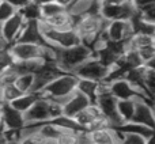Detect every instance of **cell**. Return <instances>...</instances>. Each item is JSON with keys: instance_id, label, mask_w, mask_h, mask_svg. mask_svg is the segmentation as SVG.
<instances>
[{"instance_id": "44dd1931", "label": "cell", "mask_w": 155, "mask_h": 144, "mask_svg": "<svg viewBox=\"0 0 155 144\" xmlns=\"http://www.w3.org/2000/svg\"><path fill=\"white\" fill-rule=\"evenodd\" d=\"M150 45H155V35L143 34V33H134L131 38L125 42V48L134 49V51H139Z\"/></svg>"}, {"instance_id": "7bdbcfd3", "label": "cell", "mask_w": 155, "mask_h": 144, "mask_svg": "<svg viewBox=\"0 0 155 144\" xmlns=\"http://www.w3.org/2000/svg\"><path fill=\"white\" fill-rule=\"evenodd\" d=\"M7 143V140H5L4 135H3V132H0V144H5Z\"/></svg>"}, {"instance_id": "b9f144b4", "label": "cell", "mask_w": 155, "mask_h": 144, "mask_svg": "<svg viewBox=\"0 0 155 144\" xmlns=\"http://www.w3.org/2000/svg\"><path fill=\"white\" fill-rule=\"evenodd\" d=\"M33 3H35V4H38V5H42V4H46V3H49V2H53V0H31Z\"/></svg>"}, {"instance_id": "4dcf8cb0", "label": "cell", "mask_w": 155, "mask_h": 144, "mask_svg": "<svg viewBox=\"0 0 155 144\" xmlns=\"http://www.w3.org/2000/svg\"><path fill=\"white\" fill-rule=\"evenodd\" d=\"M18 75L19 74H18V71H16V68H15V65L14 64L11 65V67H8L7 70L2 71L0 72V87L14 83Z\"/></svg>"}, {"instance_id": "7c38bea8", "label": "cell", "mask_w": 155, "mask_h": 144, "mask_svg": "<svg viewBox=\"0 0 155 144\" xmlns=\"http://www.w3.org/2000/svg\"><path fill=\"white\" fill-rule=\"evenodd\" d=\"M109 84V91L116 99H134L136 97H143V98L150 99L148 97H146L142 91H139L129 80H127L125 77L121 79H116L107 83ZM153 101V99H151Z\"/></svg>"}, {"instance_id": "8fae6325", "label": "cell", "mask_w": 155, "mask_h": 144, "mask_svg": "<svg viewBox=\"0 0 155 144\" xmlns=\"http://www.w3.org/2000/svg\"><path fill=\"white\" fill-rule=\"evenodd\" d=\"M0 123H2V132L4 131H19L25 126L23 113L14 109L10 103H3L0 110Z\"/></svg>"}, {"instance_id": "ee69618b", "label": "cell", "mask_w": 155, "mask_h": 144, "mask_svg": "<svg viewBox=\"0 0 155 144\" xmlns=\"http://www.w3.org/2000/svg\"><path fill=\"white\" fill-rule=\"evenodd\" d=\"M44 144H59V143H57L56 140H46V142L44 143Z\"/></svg>"}, {"instance_id": "d590c367", "label": "cell", "mask_w": 155, "mask_h": 144, "mask_svg": "<svg viewBox=\"0 0 155 144\" xmlns=\"http://www.w3.org/2000/svg\"><path fill=\"white\" fill-rule=\"evenodd\" d=\"M14 63H15V61H14V59H12V56H11L8 48L0 51V72L7 70V68L11 67Z\"/></svg>"}, {"instance_id": "603a6c76", "label": "cell", "mask_w": 155, "mask_h": 144, "mask_svg": "<svg viewBox=\"0 0 155 144\" xmlns=\"http://www.w3.org/2000/svg\"><path fill=\"white\" fill-rule=\"evenodd\" d=\"M76 90H79L80 93L84 94L91 102H94L97 95H98L99 82H94V80H88V79H79V77H78Z\"/></svg>"}, {"instance_id": "1f68e13d", "label": "cell", "mask_w": 155, "mask_h": 144, "mask_svg": "<svg viewBox=\"0 0 155 144\" xmlns=\"http://www.w3.org/2000/svg\"><path fill=\"white\" fill-rule=\"evenodd\" d=\"M137 53H139L140 60H142L143 64H148V63L155 61V45H150V46L139 49Z\"/></svg>"}, {"instance_id": "ac0fdd59", "label": "cell", "mask_w": 155, "mask_h": 144, "mask_svg": "<svg viewBox=\"0 0 155 144\" xmlns=\"http://www.w3.org/2000/svg\"><path fill=\"white\" fill-rule=\"evenodd\" d=\"M45 25H48L49 27L56 30H67V29H72L76 23V19L74 18L72 15H70L67 10L63 11V12H59L56 15L51 16V18L46 19H41Z\"/></svg>"}, {"instance_id": "e0dca14e", "label": "cell", "mask_w": 155, "mask_h": 144, "mask_svg": "<svg viewBox=\"0 0 155 144\" xmlns=\"http://www.w3.org/2000/svg\"><path fill=\"white\" fill-rule=\"evenodd\" d=\"M88 133L93 144H120V132L112 126L90 131Z\"/></svg>"}, {"instance_id": "5b68a950", "label": "cell", "mask_w": 155, "mask_h": 144, "mask_svg": "<svg viewBox=\"0 0 155 144\" xmlns=\"http://www.w3.org/2000/svg\"><path fill=\"white\" fill-rule=\"evenodd\" d=\"M14 61H27V60L44 59L48 63L54 64V49L48 48L40 44H29V42H14L8 46Z\"/></svg>"}, {"instance_id": "6da1fadb", "label": "cell", "mask_w": 155, "mask_h": 144, "mask_svg": "<svg viewBox=\"0 0 155 144\" xmlns=\"http://www.w3.org/2000/svg\"><path fill=\"white\" fill-rule=\"evenodd\" d=\"M93 56V51L83 44L71 48H59L54 49V65L59 71L72 74L80 64Z\"/></svg>"}, {"instance_id": "9c48e42d", "label": "cell", "mask_w": 155, "mask_h": 144, "mask_svg": "<svg viewBox=\"0 0 155 144\" xmlns=\"http://www.w3.org/2000/svg\"><path fill=\"white\" fill-rule=\"evenodd\" d=\"M99 14L107 22L127 21V19H132L136 15V5L134 2H125L121 4H102Z\"/></svg>"}, {"instance_id": "f546056e", "label": "cell", "mask_w": 155, "mask_h": 144, "mask_svg": "<svg viewBox=\"0 0 155 144\" xmlns=\"http://www.w3.org/2000/svg\"><path fill=\"white\" fill-rule=\"evenodd\" d=\"M45 142H46V139L38 132V129H37V131H34V132L22 135L18 144H44Z\"/></svg>"}, {"instance_id": "74e56055", "label": "cell", "mask_w": 155, "mask_h": 144, "mask_svg": "<svg viewBox=\"0 0 155 144\" xmlns=\"http://www.w3.org/2000/svg\"><path fill=\"white\" fill-rule=\"evenodd\" d=\"M4 2L10 3V4L12 5V7L15 8L16 11H19L21 8H23L29 2H31V0H4Z\"/></svg>"}, {"instance_id": "30bf717a", "label": "cell", "mask_w": 155, "mask_h": 144, "mask_svg": "<svg viewBox=\"0 0 155 144\" xmlns=\"http://www.w3.org/2000/svg\"><path fill=\"white\" fill-rule=\"evenodd\" d=\"M134 101L135 109L131 121L155 129V114L153 109V101L143 98V97H136V98H134Z\"/></svg>"}, {"instance_id": "52a82bcc", "label": "cell", "mask_w": 155, "mask_h": 144, "mask_svg": "<svg viewBox=\"0 0 155 144\" xmlns=\"http://www.w3.org/2000/svg\"><path fill=\"white\" fill-rule=\"evenodd\" d=\"M104 33H105V37H106L107 42L125 44L131 38V35L135 33L132 19L107 22L106 29H105Z\"/></svg>"}, {"instance_id": "4fadbf2b", "label": "cell", "mask_w": 155, "mask_h": 144, "mask_svg": "<svg viewBox=\"0 0 155 144\" xmlns=\"http://www.w3.org/2000/svg\"><path fill=\"white\" fill-rule=\"evenodd\" d=\"M25 23H26V21H25V18L22 16V14L19 11H16L11 18H8L7 21H4L2 23V37L4 38V41L8 45L14 44L18 40Z\"/></svg>"}, {"instance_id": "d4e9b609", "label": "cell", "mask_w": 155, "mask_h": 144, "mask_svg": "<svg viewBox=\"0 0 155 144\" xmlns=\"http://www.w3.org/2000/svg\"><path fill=\"white\" fill-rule=\"evenodd\" d=\"M14 84L16 86L22 94L33 93V87H34V74H19L16 76Z\"/></svg>"}, {"instance_id": "d6a6232c", "label": "cell", "mask_w": 155, "mask_h": 144, "mask_svg": "<svg viewBox=\"0 0 155 144\" xmlns=\"http://www.w3.org/2000/svg\"><path fill=\"white\" fill-rule=\"evenodd\" d=\"M56 142L59 144H78V131H63Z\"/></svg>"}, {"instance_id": "60d3db41", "label": "cell", "mask_w": 155, "mask_h": 144, "mask_svg": "<svg viewBox=\"0 0 155 144\" xmlns=\"http://www.w3.org/2000/svg\"><path fill=\"white\" fill-rule=\"evenodd\" d=\"M8 46H10V45H8V44L4 41V38H3V37H0V51H3V49L8 48Z\"/></svg>"}, {"instance_id": "ffe728a7", "label": "cell", "mask_w": 155, "mask_h": 144, "mask_svg": "<svg viewBox=\"0 0 155 144\" xmlns=\"http://www.w3.org/2000/svg\"><path fill=\"white\" fill-rule=\"evenodd\" d=\"M116 131L120 132V133H134V135H139V136H143L144 139H148L150 136L155 135V131L153 128H148V126H144L142 124H136L132 123V121H128V123H123L121 125L116 126Z\"/></svg>"}, {"instance_id": "7a4b0ae2", "label": "cell", "mask_w": 155, "mask_h": 144, "mask_svg": "<svg viewBox=\"0 0 155 144\" xmlns=\"http://www.w3.org/2000/svg\"><path fill=\"white\" fill-rule=\"evenodd\" d=\"M107 21L101 14H93V15L82 16L76 21L74 29L79 34L82 44L88 48H93L95 41L99 38V34L106 29Z\"/></svg>"}, {"instance_id": "2e32d148", "label": "cell", "mask_w": 155, "mask_h": 144, "mask_svg": "<svg viewBox=\"0 0 155 144\" xmlns=\"http://www.w3.org/2000/svg\"><path fill=\"white\" fill-rule=\"evenodd\" d=\"M16 41H18V42H29V44H40V45H45L44 37L40 31L38 21H26V23H25L23 29H22L21 34H19V37H18Z\"/></svg>"}, {"instance_id": "4316f807", "label": "cell", "mask_w": 155, "mask_h": 144, "mask_svg": "<svg viewBox=\"0 0 155 144\" xmlns=\"http://www.w3.org/2000/svg\"><path fill=\"white\" fill-rule=\"evenodd\" d=\"M19 12L22 14L25 21H40L41 19L40 5L33 3V2H29L23 8L19 10Z\"/></svg>"}, {"instance_id": "f35d334b", "label": "cell", "mask_w": 155, "mask_h": 144, "mask_svg": "<svg viewBox=\"0 0 155 144\" xmlns=\"http://www.w3.org/2000/svg\"><path fill=\"white\" fill-rule=\"evenodd\" d=\"M53 2H56L59 5H61L63 8H65V10H67V8L74 3V0H53Z\"/></svg>"}, {"instance_id": "f1b7e54d", "label": "cell", "mask_w": 155, "mask_h": 144, "mask_svg": "<svg viewBox=\"0 0 155 144\" xmlns=\"http://www.w3.org/2000/svg\"><path fill=\"white\" fill-rule=\"evenodd\" d=\"M40 11H41V19H46V18H51V16L56 15V14H59V12L65 11V8L59 5L56 2H49V3H46V4L40 5Z\"/></svg>"}, {"instance_id": "7402d4cb", "label": "cell", "mask_w": 155, "mask_h": 144, "mask_svg": "<svg viewBox=\"0 0 155 144\" xmlns=\"http://www.w3.org/2000/svg\"><path fill=\"white\" fill-rule=\"evenodd\" d=\"M40 97H41V95H40L38 93H26V94H21V95H19L16 99H14V101L11 102L10 105L14 107V109L18 110V112L26 113L27 110L31 107V105L34 103V102L37 101Z\"/></svg>"}, {"instance_id": "ba28073f", "label": "cell", "mask_w": 155, "mask_h": 144, "mask_svg": "<svg viewBox=\"0 0 155 144\" xmlns=\"http://www.w3.org/2000/svg\"><path fill=\"white\" fill-rule=\"evenodd\" d=\"M94 103L98 106L101 114L110 123L112 128H116V126L123 124L117 112V99L110 94V91H105V93L98 94Z\"/></svg>"}, {"instance_id": "484cf974", "label": "cell", "mask_w": 155, "mask_h": 144, "mask_svg": "<svg viewBox=\"0 0 155 144\" xmlns=\"http://www.w3.org/2000/svg\"><path fill=\"white\" fill-rule=\"evenodd\" d=\"M51 123L54 124L56 126H59V128H61L63 131H80L82 129L79 126V124L75 121V118L68 117V116H64V114L51 120Z\"/></svg>"}, {"instance_id": "d6986e66", "label": "cell", "mask_w": 155, "mask_h": 144, "mask_svg": "<svg viewBox=\"0 0 155 144\" xmlns=\"http://www.w3.org/2000/svg\"><path fill=\"white\" fill-rule=\"evenodd\" d=\"M101 112H99L98 106L95 103H90L88 106H86L82 112H79L78 114L75 116V121L79 124V126L82 129H87V126L93 123L94 120H97L98 117H101Z\"/></svg>"}, {"instance_id": "8992f818", "label": "cell", "mask_w": 155, "mask_h": 144, "mask_svg": "<svg viewBox=\"0 0 155 144\" xmlns=\"http://www.w3.org/2000/svg\"><path fill=\"white\" fill-rule=\"evenodd\" d=\"M109 70H110V67H107V65L104 64L99 59L93 56L88 60H86L83 64H80L72 74L75 75L76 77H79V79H88V80H94V82H104V80L106 79L107 74H109Z\"/></svg>"}, {"instance_id": "ab89813d", "label": "cell", "mask_w": 155, "mask_h": 144, "mask_svg": "<svg viewBox=\"0 0 155 144\" xmlns=\"http://www.w3.org/2000/svg\"><path fill=\"white\" fill-rule=\"evenodd\" d=\"M102 4H121V3H125V2H131V0H99Z\"/></svg>"}, {"instance_id": "8d00e7d4", "label": "cell", "mask_w": 155, "mask_h": 144, "mask_svg": "<svg viewBox=\"0 0 155 144\" xmlns=\"http://www.w3.org/2000/svg\"><path fill=\"white\" fill-rule=\"evenodd\" d=\"M78 144H93L88 131H86V129L78 131Z\"/></svg>"}, {"instance_id": "3957f363", "label": "cell", "mask_w": 155, "mask_h": 144, "mask_svg": "<svg viewBox=\"0 0 155 144\" xmlns=\"http://www.w3.org/2000/svg\"><path fill=\"white\" fill-rule=\"evenodd\" d=\"M76 84H78V77L75 75L68 74V72H61L51 83H48L44 87V90L40 93V95L44 97V98L53 99V101L59 102L60 105H63L65 98L76 90Z\"/></svg>"}, {"instance_id": "83f0119b", "label": "cell", "mask_w": 155, "mask_h": 144, "mask_svg": "<svg viewBox=\"0 0 155 144\" xmlns=\"http://www.w3.org/2000/svg\"><path fill=\"white\" fill-rule=\"evenodd\" d=\"M21 94L22 93L16 88V86L14 84V83L0 87V98H2L3 103H11V102L18 98Z\"/></svg>"}, {"instance_id": "836d02e7", "label": "cell", "mask_w": 155, "mask_h": 144, "mask_svg": "<svg viewBox=\"0 0 155 144\" xmlns=\"http://www.w3.org/2000/svg\"><path fill=\"white\" fill-rule=\"evenodd\" d=\"M15 12H16V10L10 3L4 2V0H0V23L7 21L8 18H11Z\"/></svg>"}, {"instance_id": "f6af8a7d", "label": "cell", "mask_w": 155, "mask_h": 144, "mask_svg": "<svg viewBox=\"0 0 155 144\" xmlns=\"http://www.w3.org/2000/svg\"><path fill=\"white\" fill-rule=\"evenodd\" d=\"M2 105H3V102L0 101V110H2ZM0 132H2V123H0Z\"/></svg>"}, {"instance_id": "277c9868", "label": "cell", "mask_w": 155, "mask_h": 144, "mask_svg": "<svg viewBox=\"0 0 155 144\" xmlns=\"http://www.w3.org/2000/svg\"><path fill=\"white\" fill-rule=\"evenodd\" d=\"M61 114H63V109L59 102L40 97L31 105V107L26 113H23V117L26 124H41L53 120V118L59 117Z\"/></svg>"}, {"instance_id": "bcb514c9", "label": "cell", "mask_w": 155, "mask_h": 144, "mask_svg": "<svg viewBox=\"0 0 155 144\" xmlns=\"http://www.w3.org/2000/svg\"><path fill=\"white\" fill-rule=\"evenodd\" d=\"M0 37H2V23H0Z\"/></svg>"}, {"instance_id": "5bb4252c", "label": "cell", "mask_w": 155, "mask_h": 144, "mask_svg": "<svg viewBox=\"0 0 155 144\" xmlns=\"http://www.w3.org/2000/svg\"><path fill=\"white\" fill-rule=\"evenodd\" d=\"M93 102L82 94L79 90H75L71 95H68L65 98V101L63 102L61 109H63V114L68 116V117H75L79 112H82L86 106H88Z\"/></svg>"}, {"instance_id": "e575fe53", "label": "cell", "mask_w": 155, "mask_h": 144, "mask_svg": "<svg viewBox=\"0 0 155 144\" xmlns=\"http://www.w3.org/2000/svg\"><path fill=\"white\" fill-rule=\"evenodd\" d=\"M120 144H146V139L134 133H120Z\"/></svg>"}, {"instance_id": "9a60e30c", "label": "cell", "mask_w": 155, "mask_h": 144, "mask_svg": "<svg viewBox=\"0 0 155 144\" xmlns=\"http://www.w3.org/2000/svg\"><path fill=\"white\" fill-rule=\"evenodd\" d=\"M99 10H101L99 0H74L72 4L67 8L70 15H72L76 21L86 15L99 14Z\"/></svg>"}, {"instance_id": "cb8c5ba5", "label": "cell", "mask_w": 155, "mask_h": 144, "mask_svg": "<svg viewBox=\"0 0 155 144\" xmlns=\"http://www.w3.org/2000/svg\"><path fill=\"white\" fill-rule=\"evenodd\" d=\"M135 109V101L134 99H117V112L123 123L131 121L132 114Z\"/></svg>"}]
</instances>
